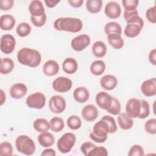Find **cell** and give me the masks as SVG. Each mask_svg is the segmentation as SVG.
<instances>
[{
    "mask_svg": "<svg viewBox=\"0 0 156 156\" xmlns=\"http://www.w3.org/2000/svg\"><path fill=\"white\" fill-rule=\"evenodd\" d=\"M18 62L30 68H36L41 62V55L39 51L29 48H23L17 53Z\"/></svg>",
    "mask_w": 156,
    "mask_h": 156,
    "instance_id": "6da1fadb",
    "label": "cell"
},
{
    "mask_svg": "<svg viewBox=\"0 0 156 156\" xmlns=\"http://www.w3.org/2000/svg\"><path fill=\"white\" fill-rule=\"evenodd\" d=\"M54 27L58 31L77 33L82 30L83 23L81 20L77 18L61 17L55 20Z\"/></svg>",
    "mask_w": 156,
    "mask_h": 156,
    "instance_id": "7a4b0ae2",
    "label": "cell"
},
{
    "mask_svg": "<svg viewBox=\"0 0 156 156\" xmlns=\"http://www.w3.org/2000/svg\"><path fill=\"white\" fill-rule=\"evenodd\" d=\"M108 133L109 128L107 124L101 119L94 125L93 131L90 133V138L96 143H102L107 140Z\"/></svg>",
    "mask_w": 156,
    "mask_h": 156,
    "instance_id": "3957f363",
    "label": "cell"
},
{
    "mask_svg": "<svg viewBox=\"0 0 156 156\" xmlns=\"http://www.w3.org/2000/svg\"><path fill=\"white\" fill-rule=\"evenodd\" d=\"M15 146L19 152L26 155H31L35 151L34 141L31 138L25 135H20L16 138Z\"/></svg>",
    "mask_w": 156,
    "mask_h": 156,
    "instance_id": "277c9868",
    "label": "cell"
},
{
    "mask_svg": "<svg viewBox=\"0 0 156 156\" xmlns=\"http://www.w3.org/2000/svg\"><path fill=\"white\" fill-rule=\"evenodd\" d=\"M76 141L75 134L71 132H67L62 135L57 142L58 150L62 154L69 152L74 147Z\"/></svg>",
    "mask_w": 156,
    "mask_h": 156,
    "instance_id": "5b68a950",
    "label": "cell"
},
{
    "mask_svg": "<svg viewBox=\"0 0 156 156\" xmlns=\"http://www.w3.org/2000/svg\"><path fill=\"white\" fill-rule=\"evenodd\" d=\"M26 103L30 108L41 109L45 105L46 96L41 92H35L27 97Z\"/></svg>",
    "mask_w": 156,
    "mask_h": 156,
    "instance_id": "8992f818",
    "label": "cell"
},
{
    "mask_svg": "<svg viewBox=\"0 0 156 156\" xmlns=\"http://www.w3.org/2000/svg\"><path fill=\"white\" fill-rule=\"evenodd\" d=\"M66 101L63 97L60 95L51 96L49 101V108L54 113H61L66 108Z\"/></svg>",
    "mask_w": 156,
    "mask_h": 156,
    "instance_id": "52a82bcc",
    "label": "cell"
},
{
    "mask_svg": "<svg viewBox=\"0 0 156 156\" xmlns=\"http://www.w3.org/2000/svg\"><path fill=\"white\" fill-rule=\"evenodd\" d=\"M72 80L63 76L56 78L52 83V88L54 91L58 93H66L69 91L72 87Z\"/></svg>",
    "mask_w": 156,
    "mask_h": 156,
    "instance_id": "ba28073f",
    "label": "cell"
},
{
    "mask_svg": "<svg viewBox=\"0 0 156 156\" xmlns=\"http://www.w3.org/2000/svg\"><path fill=\"white\" fill-rule=\"evenodd\" d=\"M16 46L15 37L10 34L3 35L1 38L0 49L2 52L9 54L13 52Z\"/></svg>",
    "mask_w": 156,
    "mask_h": 156,
    "instance_id": "9c48e42d",
    "label": "cell"
},
{
    "mask_svg": "<svg viewBox=\"0 0 156 156\" xmlns=\"http://www.w3.org/2000/svg\"><path fill=\"white\" fill-rule=\"evenodd\" d=\"M126 113L132 118H138L141 111V99H129L125 107Z\"/></svg>",
    "mask_w": 156,
    "mask_h": 156,
    "instance_id": "30bf717a",
    "label": "cell"
},
{
    "mask_svg": "<svg viewBox=\"0 0 156 156\" xmlns=\"http://www.w3.org/2000/svg\"><path fill=\"white\" fill-rule=\"evenodd\" d=\"M90 37L87 34H81L73 38L71 41V46L76 51H82L88 47L90 43Z\"/></svg>",
    "mask_w": 156,
    "mask_h": 156,
    "instance_id": "8fae6325",
    "label": "cell"
},
{
    "mask_svg": "<svg viewBox=\"0 0 156 156\" xmlns=\"http://www.w3.org/2000/svg\"><path fill=\"white\" fill-rule=\"evenodd\" d=\"M99 115L97 107L93 104L85 105L81 111V116L87 122H91L96 119Z\"/></svg>",
    "mask_w": 156,
    "mask_h": 156,
    "instance_id": "7c38bea8",
    "label": "cell"
},
{
    "mask_svg": "<svg viewBox=\"0 0 156 156\" xmlns=\"http://www.w3.org/2000/svg\"><path fill=\"white\" fill-rule=\"evenodd\" d=\"M104 13L110 19L118 18L121 13V6L115 1H110L105 6Z\"/></svg>",
    "mask_w": 156,
    "mask_h": 156,
    "instance_id": "4fadbf2b",
    "label": "cell"
},
{
    "mask_svg": "<svg viewBox=\"0 0 156 156\" xmlns=\"http://www.w3.org/2000/svg\"><path fill=\"white\" fill-rule=\"evenodd\" d=\"M141 91L145 96H155L156 94V79L152 77L144 80L141 85Z\"/></svg>",
    "mask_w": 156,
    "mask_h": 156,
    "instance_id": "5bb4252c",
    "label": "cell"
},
{
    "mask_svg": "<svg viewBox=\"0 0 156 156\" xmlns=\"http://www.w3.org/2000/svg\"><path fill=\"white\" fill-rule=\"evenodd\" d=\"M112 98L113 96L107 92L100 91L96 94L95 101L99 107L106 110L111 105Z\"/></svg>",
    "mask_w": 156,
    "mask_h": 156,
    "instance_id": "9a60e30c",
    "label": "cell"
},
{
    "mask_svg": "<svg viewBox=\"0 0 156 156\" xmlns=\"http://www.w3.org/2000/svg\"><path fill=\"white\" fill-rule=\"evenodd\" d=\"M27 91V86L22 83H16L13 84L9 90V93L11 97L15 99H21L26 95Z\"/></svg>",
    "mask_w": 156,
    "mask_h": 156,
    "instance_id": "2e32d148",
    "label": "cell"
},
{
    "mask_svg": "<svg viewBox=\"0 0 156 156\" xmlns=\"http://www.w3.org/2000/svg\"><path fill=\"white\" fill-rule=\"evenodd\" d=\"M29 11L32 16L38 17L45 14L44 7L41 1H32L29 5Z\"/></svg>",
    "mask_w": 156,
    "mask_h": 156,
    "instance_id": "e0dca14e",
    "label": "cell"
},
{
    "mask_svg": "<svg viewBox=\"0 0 156 156\" xmlns=\"http://www.w3.org/2000/svg\"><path fill=\"white\" fill-rule=\"evenodd\" d=\"M100 85L103 89L110 91L113 90L117 86L118 80L116 77L113 75H105L101 79Z\"/></svg>",
    "mask_w": 156,
    "mask_h": 156,
    "instance_id": "ac0fdd59",
    "label": "cell"
},
{
    "mask_svg": "<svg viewBox=\"0 0 156 156\" xmlns=\"http://www.w3.org/2000/svg\"><path fill=\"white\" fill-rule=\"evenodd\" d=\"M59 71L58 63L54 60L46 61L43 66V72L47 76L56 75Z\"/></svg>",
    "mask_w": 156,
    "mask_h": 156,
    "instance_id": "d6986e66",
    "label": "cell"
},
{
    "mask_svg": "<svg viewBox=\"0 0 156 156\" xmlns=\"http://www.w3.org/2000/svg\"><path fill=\"white\" fill-rule=\"evenodd\" d=\"M16 23L14 16L10 14H4L0 17V28L2 30H12Z\"/></svg>",
    "mask_w": 156,
    "mask_h": 156,
    "instance_id": "ffe728a7",
    "label": "cell"
},
{
    "mask_svg": "<svg viewBox=\"0 0 156 156\" xmlns=\"http://www.w3.org/2000/svg\"><path fill=\"white\" fill-rule=\"evenodd\" d=\"M73 98L78 103H84L90 98V93L88 89L84 87L76 88L73 92Z\"/></svg>",
    "mask_w": 156,
    "mask_h": 156,
    "instance_id": "44dd1931",
    "label": "cell"
},
{
    "mask_svg": "<svg viewBox=\"0 0 156 156\" xmlns=\"http://www.w3.org/2000/svg\"><path fill=\"white\" fill-rule=\"evenodd\" d=\"M117 121L119 127L122 130H129L133 126V121L126 113H120L118 116Z\"/></svg>",
    "mask_w": 156,
    "mask_h": 156,
    "instance_id": "7402d4cb",
    "label": "cell"
},
{
    "mask_svg": "<svg viewBox=\"0 0 156 156\" xmlns=\"http://www.w3.org/2000/svg\"><path fill=\"white\" fill-rule=\"evenodd\" d=\"M77 62L73 57H68L65 58L62 63V69L66 74H74L77 71Z\"/></svg>",
    "mask_w": 156,
    "mask_h": 156,
    "instance_id": "603a6c76",
    "label": "cell"
},
{
    "mask_svg": "<svg viewBox=\"0 0 156 156\" xmlns=\"http://www.w3.org/2000/svg\"><path fill=\"white\" fill-rule=\"evenodd\" d=\"M39 144L43 147H49L55 143V138L51 133L46 132L41 133L37 138Z\"/></svg>",
    "mask_w": 156,
    "mask_h": 156,
    "instance_id": "cb8c5ba5",
    "label": "cell"
},
{
    "mask_svg": "<svg viewBox=\"0 0 156 156\" xmlns=\"http://www.w3.org/2000/svg\"><path fill=\"white\" fill-rule=\"evenodd\" d=\"M91 51L95 57L102 58L104 57L107 53L106 44L101 41H97L93 43Z\"/></svg>",
    "mask_w": 156,
    "mask_h": 156,
    "instance_id": "d4e9b609",
    "label": "cell"
},
{
    "mask_svg": "<svg viewBox=\"0 0 156 156\" xmlns=\"http://www.w3.org/2000/svg\"><path fill=\"white\" fill-rule=\"evenodd\" d=\"M138 24L135 23H127L124 32L126 37L129 38H134L137 37L142 30Z\"/></svg>",
    "mask_w": 156,
    "mask_h": 156,
    "instance_id": "484cf974",
    "label": "cell"
},
{
    "mask_svg": "<svg viewBox=\"0 0 156 156\" xmlns=\"http://www.w3.org/2000/svg\"><path fill=\"white\" fill-rule=\"evenodd\" d=\"M107 40L109 44L116 49H121L124 44V40L121 35L116 34H112L107 35Z\"/></svg>",
    "mask_w": 156,
    "mask_h": 156,
    "instance_id": "4316f807",
    "label": "cell"
},
{
    "mask_svg": "<svg viewBox=\"0 0 156 156\" xmlns=\"http://www.w3.org/2000/svg\"><path fill=\"white\" fill-rule=\"evenodd\" d=\"M14 66L13 60L10 58H2L1 60L0 73L2 74H8L13 70Z\"/></svg>",
    "mask_w": 156,
    "mask_h": 156,
    "instance_id": "83f0119b",
    "label": "cell"
},
{
    "mask_svg": "<svg viewBox=\"0 0 156 156\" xmlns=\"http://www.w3.org/2000/svg\"><path fill=\"white\" fill-rule=\"evenodd\" d=\"M105 69V64L104 61L97 60L93 62L90 65V70L91 74L94 76L101 75Z\"/></svg>",
    "mask_w": 156,
    "mask_h": 156,
    "instance_id": "f1b7e54d",
    "label": "cell"
},
{
    "mask_svg": "<svg viewBox=\"0 0 156 156\" xmlns=\"http://www.w3.org/2000/svg\"><path fill=\"white\" fill-rule=\"evenodd\" d=\"M34 129L40 133L46 132L50 129V124L48 120L44 118H37L33 122Z\"/></svg>",
    "mask_w": 156,
    "mask_h": 156,
    "instance_id": "f546056e",
    "label": "cell"
},
{
    "mask_svg": "<svg viewBox=\"0 0 156 156\" xmlns=\"http://www.w3.org/2000/svg\"><path fill=\"white\" fill-rule=\"evenodd\" d=\"M103 2L101 0H87L85 7L88 12L91 13H97L102 9Z\"/></svg>",
    "mask_w": 156,
    "mask_h": 156,
    "instance_id": "4dcf8cb0",
    "label": "cell"
},
{
    "mask_svg": "<svg viewBox=\"0 0 156 156\" xmlns=\"http://www.w3.org/2000/svg\"><path fill=\"white\" fill-rule=\"evenodd\" d=\"M51 130L55 133L61 132L65 127V123L62 118L60 117H53L49 121Z\"/></svg>",
    "mask_w": 156,
    "mask_h": 156,
    "instance_id": "1f68e13d",
    "label": "cell"
},
{
    "mask_svg": "<svg viewBox=\"0 0 156 156\" xmlns=\"http://www.w3.org/2000/svg\"><path fill=\"white\" fill-rule=\"evenodd\" d=\"M104 32L108 35L112 34H116L121 35L122 32V29L120 24L117 22L110 21L107 23L104 26Z\"/></svg>",
    "mask_w": 156,
    "mask_h": 156,
    "instance_id": "d6a6232c",
    "label": "cell"
},
{
    "mask_svg": "<svg viewBox=\"0 0 156 156\" xmlns=\"http://www.w3.org/2000/svg\"><path fill=\"white\" fill-rule=\"evenodd\" d=\"M68 127L71 130H78L82 126L81 119L76 115H71L66 120Z\"/></svg>",
    "mask_w": 156,
    "mask_h": 156,
    "instance_id": "836d02e7",
    "label": "cell"
},
{
    "mask_svg": "<svg viewBox=\"0 0 156 156\" xmlns=\"http://www.w3.org/2000/svg\"><path fill=\"white\" fill-rule=\"evenodd\" d=\"M31 30V26L28 23L23 22L17 26L16 32L18 36L21 37H25L30 34Z\"/></svg>",
    "mask_w": 156,
    "mask_h": 156,
    "instance_id": "e575fe53",
    "label": "cell"
},
{
    "mask_svg": "<svg viewBox=\"0 0 156 156\" xmlns=\"http://www.w3.org/2000/svg\"><path fill=\"white\" fill-rule=\"evenodd\" d=\"M106 111L113 115H119L121 113V104L119 100L116 98L113 97L111 105Z\"/></svg>",
    "mask_w": 156,
    "mask_h": 156,
    "instance_id": "d590c367",
    "label": "cell"
},
{
    "mask_svg": "<svg viewBox=\"0 0 156 156\" xmlns=\"http://www.w3.org/2000/svg\"><path fill=\"white\" fill-rule=\"evenodd\" d=\"M13 147L9 141H3L0 144V155L10 156L13 155Z\"/></svg>",
    "mask_w": 156,
    "mask_h": 156,
    "instance_id": "8d00e7d4",
    "label": "cell"
},
{
    "mask_svg": "<svg viewBox=\"0 0 156 156\" xmlns=\"http://www.w3.org/2000/svg\"><path fill=\"white\" fill-rule=\"evenodd\" d=\"M107 124L109 128V133H115L117 130V126L115 119L110 115H105L101 119Z\"/></svg>",
    "mask_w": 156,
    "mask_h": 156,
    "instance_id": "74e56055",
    "label": "cell"
},
{
    "mask_svg": "<svg viewBox=\"0 0 156 156\" xmlns=\"http://www.w3.org/2000/svg\"><path fill=\"white\" fill-rule=\"evenodd\" d=\"M139 1L138 0H123L122 4L125 12H131L136 10L138 5Z\"/></svg>",
    "mask_w": 156,
    "mask_h": 156,
    "instance_id": "f35d334b",
    "label": "cell"
},
{
    "mask_svg": "<svg viewBox=\"0 0 156 156\" xmlns=\"http://www.w3.org/2000/svg\"><path fill=\"white\" fill-rule=\"evenodd\" d=\"M150 114L149 104L144 99H141V111L138 118L145 119Z\"/></svg>",
    "mask_w": 156,
    "mask_h": 156,
    "instance_id": "ab89813d",
    "label": "cell"
},
{
    "mask_svg": "<svg viewBox=\"0 0 156 156\" xmlns=\"http://www.w3.org/2000/svg\"><path fill=\"white\" fill-rule=\"evenodd\" d=\"M145 131L150 135L156 134V119L151 118L147 120L144 124Z\"/></svg>",
    "mask_w": 156,
    "mask_h": 156,
    "instance_id": "60d3db41",
    "label": "cell"
},
{
    "mask_svg": "<svg viewBox=\"0 0 156 156\" xmlns=\"http://www.w3.org/2000/svg\"><path fill=\"white\" fill-rule=\"evenodd\" d=\"M127 155L129 156H143L144 155V151L141 146L134 144L130 147Z\"/></svg>",
    "mask_w": 156,
    "mask_h": 156,
    "instance_id": "b9f144b4",
    "label": "cell"
},
{
    "mask_svg": "<svg viewBox=\"0 0 156 156\" xmlns=\"http://www.w3.org/2000/svg\"><path fill=\"white\" fill-rule=\"evenodd\" d=\"M30 21L36 27H40L43 26L46 21V13L43 16L35 17L30 16Z\"/></svg>",
    "mask_w": 156,
    "mask_h": 156,
    "instance_id": "7bdbcfd3",
    "label": "cell"
},
{
    "mask_svg": "<svg viewBox=\"0 0 156 156\" xmlns=\"http://www.w3.org/2000/svg\"><path fill=\"white\" fill-rule=\"evenodd\" d=\"M107 156L108 155L107 149L102 146L96 147L89 153L88 156Z\"/></svg>",
    "mask_w": 156,
    "mask_h": 156,
    "instance_id": "ee69618b",
    "label": "cell"
},
{
    "mask_svg": "<svg viewBox=\"0 0 156 156\" xmlns=\"http://www.w3.org/2000/svg\"><path fill=\"white\" fill-rule=\"evenodd\" d=\"M156 6L154 5L149 8L146 12V18L147 21L152 24H155L156 23Z\"/></svg>",
    "mask_w": 156,
    "mask_h": 156,
    "instance_id": "f6af8a7d",
    "label": "cell"
},
{
    "mask_svg": "<svg viewBox=\"0 0 156 156\" xmlns=\"http://www.w3.org/2000/svg\"><path fill=\"white\" fill-rule=\"evenodd\" d=\"M96 147V145L90 141H86L82 144L80 146V151L85 156H88L89 153Z\"/></svg>",
    "mask_w": 156,
    "mask_h": 156,
    "instance_id": "bcb514c9",
    "label": "cell"
},
{
    "mask_svg": "<svg viewBox=\"0 0 156 156\" xmlns=\"http://www.w3.org/2000/svg\"><path fill=\"white\" fill-rule=\"evenodd\" d=\"M14 4L13 0H1L0 9L1 10H9L12 9Z\"/></svg>",
    "mask_w": 156,
    "mask_h": 156,
    "instance_id": "7dc6e473",
    "label": "cell"
},
{
    "mask_svg": "<svg viewBox=\"0 0 156 156\" xmlns=\"http://www.w3.org/2000/svg\"><path fill=\"white\" fill-rule=\"evenodd\" d=\"M127 23H135L138 24L141 27L143 28L144 26V21L139 15H135L130 17L126 21Z\"/></svg>",
    "mask_w": 156,
    "mask_h": 156,
    "instance_id": "c3c4849f",
    "label": "cell"
},
{
    "mask_svg": "<svg viewBox=\"0 0 156 156\" xmlns=\"http://www.w3.org/2000/svg\"><path fill=\"white\" fill-rule=\"evenodd\" d=\"M148 59L149 62L152 65L154 66L156 65V49H153L150 51L148 55Z\"/></svg>",
    "mask_w": 156,
    "mask_h": 156,
    "instance_id": "681fc988",
    "label": "cell"
},
{
    "mask_svg": "<svg viewBox=\"0 0 156 156\" xmlns=\"http://www.w3.org/2000/svg\"><path fill=\"white\" fill-rule=\"evenodd\" d=\"M68 2L71 7L74 8H79L82 5L83 0H69Z\"/></svg>",
    "mask_w": 156,
    "mask_h": 156,
    "instance_id": "f907efd6",
    "label": "cell"
},
{
    "mask_svg": "<svg viewBox=\"0 0 156 156\" xmlns=\"http://www.w3.org/2000/svg\"><path fill=\"white\" fill-rule=\"evenodd\" d=\"M55 151L51 148H48L44 149L41 154V156H55Z\"/></svg>",
    "mask_w": 156,
    "mask_h": 156,
    "instance_id": "816d5d0a",
    "label": "cell"
},
{
    "mask_svg": "<svg viewBox=\"0 0 156 156\" xmlns=\"http://www.w3.org/2000/svg\"><path fill=\"white\" fill-rule=\"evenodd\" d=\"M135 15H138V12L137 10L131 11V12H124V18L125 21L128 20L132 16H135Z\"/></svg>",
    "mask_w": 156,
    "mask_h": 156,
    "instance_id": "f5cc1de1",
    "label": "cell"
},
{
    "mask_svg": "<svg viewBox=\"0 0 156 156\" xmlns=\"http://www.w3.org/2000/svg\"><path fill=\"white\" fill-rule=\"evenodd\" d=\"M60 1H55V0H45L44 2L46 5L49 8H53L57 5L58 3H59Z\"/></svg>",
    "mask_w": 156,
    "mask_h": 156,
    "instance_id": "db71d44e",
    "label": "cell"
},
{
    "mask_svg": "<svg viewBox=\"0 0 156 156\" xmlns=\"http://www.w3.org/2000/svg\"><path fill=\"white\" fill-rule=\"evenodd\" d=\"M6 100V95L2 90H1V103L0 105H2Z\"/></svg>",
    "mask_w": 156,
    "mask_h": 156,
    "instance_id": "11a10c76",
    "label": "cell"
}]
</instances>
